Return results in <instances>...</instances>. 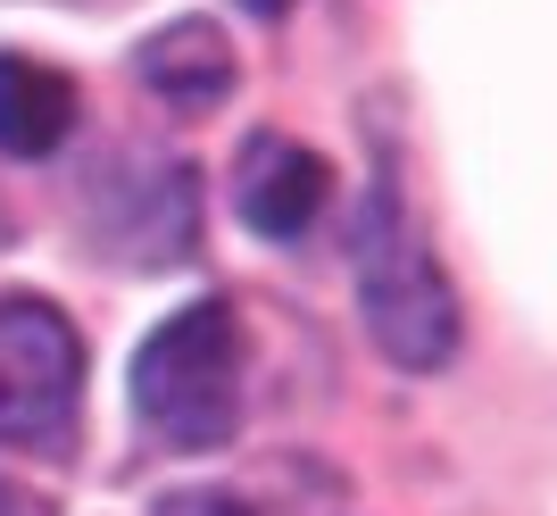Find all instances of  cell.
I'll return each instance as SVG.
<instances>
[{
    "label": "cell",
    "instance_id": "6da1fadb",
    "mask_svg": "<svg viewBox=\"0 0 557 516\" xmlns=\"http://www.w3.org/2000/svg\"><path fill=\"white\" fill-rule=\"evenodd\" d=\"M349 267H358L367 342L392 358L399 376H442L458 358V292H449V275L433 258V242H424L417 209H408V184H399L392 159H374V175H367Z\"/></svg>",
    "mask_w": 557,
    "mask_h": 516
},
{
    "label": "cell",
    "instance_id": "7a4b0ae2",
    "mask_svg": "<svg viewBox=\"0 0 557 516\" xmlns=\"http://www.w3.org/2000/svg\"><path fill=\"white\" fill-rule=\"evenodd\" d=\"M134 417L175 450H216L242 425V325L225 300L175 308L134 351Z\"/></svg>",
    "mask_w": 557,
    "mask_h": 516
},
{
    "label": "cell",
    "instance_id": "3957f363",
    "mask_svg": "<svg viewBox=\"0 0 557 516\" xmlns=\"http://www.w3.org/2000/svg\"><path fill=\"white\" fill-rule=\"evenodd\" d=\"M84 417V333L34 292H0V442L59 450Z\"/></svg>",
    "mask_w": 557,
    "mask_h": 516
},
{
    "label": "cell",
    "instance_id": "277c9868",
    "mask_svg": "<svg viewBox=\"0 0 557 516\" xmlns=\"http://www.w3.org/2000/svg\"><path fill=\"white\" fill-rule=\"evenodd\" d=\"M84 200H92V242L134 267H166L200 234V184L184 159H125V167L100 159Z\"/></svg>",
    "mask_w": 557,
    "mask_h": 516
},
{
    "label": "cell",
    "instance_id": "5b68a950",
    "mask_svg": "<svg viewBox=\"0 0 557 516\" xmlns=\"http://www.w3.org/2000/svg\"><path fill=\"white\" fill-rule=\"evenodd\" d=\"M333 200V167L292 134H250L242 142V167H233V209L242 225L267 242H300L317 225V209Z\"/></svg>",
    "mask_w": 557,
    "mask_h": 516
},
{
    "label": "cell",
    "instance_id": "8992f818",
    "mask_svg": "<svg viewBox=\"0 0 557 516\" xmlns=\"http://www.w3.org/2000/svg\"><path fill=\"white\" fill-rule=\"evenodd\" d=\"M134 75L166 100V109H191V118H200V109H216V100L233 93L242 67H233V42L209 17H175L134 50Z\"/></svg>",
    "mask_w": 557,
    "mask_h": 516
},
{
    "label": "cell",
    "instance_id": "52a82bcc",
    "mask_svg": "<svg viewBox=\"0 0 557 516\" xmlns=\"http://www.w3.org/2000/svg\"><path fill=\"white\" fill-rule=\"evenodd\" d=\"M75 134V84L25 50H0V150L9 159H50Z\"/></svg>",
    "mask_w": 557,
    "mask_h": 516
},
{
    "label": "cell",
    "instance_id": "ba28073f",
    "mask_svg": "<svg viewBox=\"0 0 557 516\" xmlns=\"http://www.w3.org/2000/svg\"><path fill=\"white\" fill-rule=\"evenodd\" d=\"M166 516H250V508L225 492H184V500H166Z\"/></svg>",
    "mask_w": 557,
    "mask_h": 516
},
{
    "label": "cell",
    "instance_id": "9c48e42d",
    "mask_svg": "<svg viewBox=\"0 0 557 516\" xmlns=\"http://www.w3.org/2000/svg\"><path fill=\"white\" fill-rule=\"evenodd\" d=\"M242 9H250V17H283V9H292V0H242Z\"/></svg>",
    "mask_w": 557,
    "mask_h": 516
},
{
    "label": "cell",
    "instance_id": "30bf717a",
    "mask_svg": "<svg viewBox=\"0 0 557 516\" xmlns=\"http://www.w3.org/2000/svg\"><path fill=\"white\" fill-rule=\"evenodd\" d=\"M0 516H34V508H25V500L9 492V483H0Z\"/></svg>",
    "mask_w": 557,
    "mask_h": 516
},
{
    "label": "cell",
    "instance_id": "8fae6325",
    "mask_svg": "<svg viewBox=\"0 0 557 516\" xmlns=\"http://www.w3.org/2000/svg\"><path fill=\"white\" fill-rule=\"evenodd\" d=\"M0 242H9V209H0Z\"/></svg>",
    "mask_w": 557,
    "mask_h": 516
}]
</instances>
